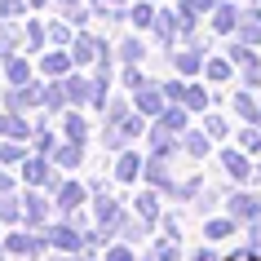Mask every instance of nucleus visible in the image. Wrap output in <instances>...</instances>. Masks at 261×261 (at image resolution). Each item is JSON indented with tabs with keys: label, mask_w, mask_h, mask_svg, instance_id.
<instances>
[{
	"label": "nucleus",
	"mask_w": 261,
	"mask_h": 261,
	"mask_svg": "<svg viewBox=\"0 0 261 261\" xmlns=\"http://www.w3.org/2000/svg\"><path fill=\"white\" fill-rule=\"evenodd\" d=\"M138 93V111L142 115H151V120H160L168 111V93H164V84H142V89H133Z\"/></svg>",
	"instance_id": "nucleus-2"
},
{
	"label": "nucleus",
	"mask_w": 261,
	"mask_h": 261,
	"mask_svg": "<svg viewBox=\"0 0 261 261\" xmlns=\"http://www.w3.org/2000/svg\"><path fill=\"white\" fill-rule=\"evenodd\" d=\"M97 5H111V9H124L128 0H97Z\"/></svg>",
	"instance_id": "nucleus-50"
},
{
	"label": "nucleus",
	"mask_w": 261,
	"mask_h": 261,
	"mask_svg": "<svg viewBox=\"0 0 261 261\" xmlns=\"http://www.w3.org/2000/svg\"><path fill=\"white\" fill-rule=\"evenodd\" d=\"M142 168H146V164H142L133 151H120V160H115V181H133Z\"/></svg>",
	"instance_id": "nucleus-16"
},
{
	"label": "nucleus",
	"mask_w": 261,
	"mask_h": 261,
	"mask_svg": "<svg viewBox=\"0 0 261 261\" xmlns=\"http://www.w3.org/2000/svg\"><path fill=\"white\" fill-rule=\"evenodd\" d=\"M22 9H27V0H0V14H5V18L22 14Z\"/></svg>",
	"instance_id": "nucleus-44"
},
{
	"label": "nucleus",
	"mask_w": 261,
	"mask_h": 261,
	"mask_svg": "<svg viewBox=\"0 0 261 261\" xmlns=\"http://www.w3.org/2000/svg\"><path fill=\"white\" fill-rule=\"evenodd\" d=\"M84 160V142H67V146H58L54 151V164L58 168H75Z\"/></svg>",
	"instance_id": "nucleus-18"
},
{
	"label": "nucleus",
	"mask_w": 261,
	"mask_h": 261,
	"mask_svg": "<svg viewBox=\"0 0 261 261\" xmlns=\"http://www.w3.org/2000/svg\"><path fill=\"white\" fill-rule=\"evenodd\" d=\"M67 102H71V97H67V80H62V84H44V111H62V107H67Z\"/></svg>",
	"instance_id": "nucleus-20"
},
{
	"label": "nucleus",
	"mask_w": 261,
	"mask_h": 261,
	"mask_svg": "<svg viewBox=\"0 0 261 261\" xmlns=\"http://www.w3.org/2000/svg\"><path fill=\"white\" fill-rule=\"evenodd\" d=\"M128 22H133V27H155V9L151 5H133V9H128Z\"/></svg>",
	"instance_id": "nucleus-33"
},
{
	"label": "nucleus",
	"mask_w": 261,
	"mask_h": 261,
	"mask_svg": "<svg viewBox=\"0 0 261 261\" xmlns=\"http://www.w3.org/2000/svg\"><path fill=\"white\" fill-rule=\"evenodd\" d=\"M181 252H177V244H160V252H155V261H177Z\"/></svg>",
	"instance_id": "nucleus-46"
},
{
	"label": "nucleus",
	"mask_w": 261,
	"mask_h": 261,
	"mask_svg": "<svg viewBox=\"0 0 261 261\" xmlns=\"http://www.w3.org/2000/svg\"><path fill=\"white\" fill-rule=\"evenodd\" d=\"M230 217H234V221L261 217V199H257V195H230Z\"/></svg>",
	"instance_id": "nucleus-12"
},
{
	"label": "nucleus",
	"mask_w": 261,
	"mask_h": 261,
	"mask_svg": "<svg viewBox=\"0 0 261 261\" xmlns=\"http://www.w3.org/2000/svg\"><path fill=\"white\" fill-rule=\"evenodd\" d=\"M230 230H234V217H221V221H208V226H204L208 239H226Z\"/></svg>",
	"instance_id": "nucleus-37"
},
{
	"label": "nucleus",
	"mask_w": 261,
	"mask_h": 261,
	"mask_svg": "<svg viewBox=\"0 0 261 261\" xmlns=\"http://www.w3.org/2000/svg\"><path fill=\"white\" fill-rule=\"evenodd\" d=\"M177 146H181V142H173V128L160 120V124L151 128V151H155V155H173Z\"/></svg>",
	"instance_id": "nucleus-14"
},
{
	"label": "nucleus",
	"mask_w": 261,
	"mask_h": 261,
	"mask_svg": "<svg viewBox=\"0 0 261 261\" xmlns=\"http://www.w3.org/2000/svg\"><path fill=\"white\" fill-rule=\"evenodd\" d=\"M173 62H177L181 75H199V71H204V58H199V49H186V54H177Z\"/></svg>",
	"instance_id": "nucleus-27"
},
{
	"label": "nucleus",
	"mask_w": 261,
	"mask_h": 261,
	"mask_svg": "<svg viewBox=\"0 0 261 261\" xmlns=\"http://www.w3.org/2000/svg\"><path fill=\"white\" fill-rule=\"evenodd\" d=\"M181 107H191V111H208V89H199V84H186V97H181Z\"/></svg>",
	"instance_id": "nucleus-31"
},
{
	"label": "nucleus",
	"mask_w": 261,
	"mask_h": 261,
	"mask_svg": "<svg viewBox=\"0 0 261 261\" xmlns=\"http://www.w3.org/2000/svg\"><path fill=\"white\" fill-rule=\"evenodd\" d=\"M186 115H191V107H181V102H173V107H168L164 115H160V120H164L168 128H173V133H186Z\"/></svg>",
	"instance_id": "nucleus-26"
},
{
	"label": "nucleus",
	"mask_w": 261,
	"mask_h": 261,
	"mask_svg": "<svg viewBox=\"0 0 261 261\" xmlns=\"http://www.w3.org/2000/svg\"><path fill=\"white\" fill-rule=\"evenodd\" d=\"M18 44H27V40H18V31H9V27L0 31V58H9V54L18 49Z\"/></svg>",
	"instance_id": "nucleus-41"
},
{
	"label": "nucleus",
	"mask_w": 261,
	"mask_h": 261,
	"mask_svg": "<svg viewBox=\"0 0 261 261\" xmlns=\"http://www.w3.org/2000/svg\"><path fill=\"white\" fill-rule=\"evenodd\" d=\"M204 133H208L213 142H221L226 133H230V124H226V115H208V120H204Z\"/></svg>",
	"instance_id": "nucleus-34"
},
{
	"label": "nucleus",
	"mask_w": 261,
	"mask_h": 261,
	"mask_svg": "<svg viewBox=\"0 0 261 261\" xmlns=\"http://www.w3.org/2000/svg\"><path fill=\"white\" fill-rule=\"evenodd\" d=\"M107 261H133V252H128V248H111Z\"/></svg>",
	"instance_id": "nucleus-47"
},
{
	"label": "nucleus",
	"mask_w": 261,
	"mask_h": 261,
	"mask_svg": "<svg viewBox=\"0 0 261 261\" xmlns=\"http://www.w3.org/2000/svg\"><path fill=\"white\" fill-rule=\"evenodd\" d=\"M58 5H80V0H58Z\"/></svg>",
	"instance_id": "nucleus-54"
},
{
	"label": "nucleus",
	"mask_w": 261,
	"mask_h": 261,
	"mask_svg": "<svg viewBox=\"0 0 261 261\" xmlns=\"http://www.w3.org/2000/svg\"><path fill=\"white\" fill-rule=\"evenodd\" d=\"M204 71H208V80H217V84H221V80H230V62H226V58H208V67H204Z\"/></svg>",
	"instance_id": "nucleus-36"
},
{
	"label": "nucleus",
	"mask_w": 261,
	"mask_h": 261,
	"mask_svg": "<svg viewBox=\"0 0 261 261\" xmlns=\"http://www.w3.org/2000/svg\"><path fill=\"white\" fill-rule=\"evenodd\" d=\"M221 168H226L234 181L252 177V164H248V151H244V146H239V151H221Z\"/></svg>",
	"instance_id": "nucleus-11"
},
{
	"label": "nucleus",
	"mask_w": 261,
	"mask_h": 261,
	"mask_svg": "<svg viewBox=\"0 0 261 261\" xmlns=\"http://www.w3.org/2000/svg\"><path fill=\"white\" fill-rule=\"evenodd\" d=\"M234 111H239L248 124H261V102L252 93H239V97H234Z\"/></svg>",
	"instance_id": "nucleus-23"
},
{
	"label": "nucleus",
	"mask_w": 261,
	"mask_h": 261,
	"mask_svg": "<svg viewBox=\"0 0 261 261\" xmlns=\"http://www.w3.org/2000/svg\"><path fill=\"white\" fill-rule=\"evenodd\" d=\"M27 5H31V9H44V5H49V0H27Z\"/></svg>",
	"instance_id": "nucleus-52"
},
{
	"label": "nucleus",
	"mask_w": 261,
	"mask_h": 261,
	"mask_svg": "<svg viewBox=\"0 0 261 261\" xmlns=\"http://www.w3.org/2000/svg\"><path fill=\"white\" fill-rule=\"evenodd\" d=\"M239 146H244L248 155H252V151H261V124H248L244 133H239Z\"/></svg>",
	"instance_id": "nucleus-35"
},
{
	"label": "nucleus",
	"mask_w": 261,
	"mask_h": 261,
	"mask_svg": "<svg viewBox=\"0 0 261 261\" xmlns=\"http://www.w3.org/2000/svg\"><path fill=\"white\" fill-rule=\"evenodd\" d=\"M58 164H49V155H36V160H22V177L31 181V186H44V191H54L58 195V173H54Z\"/></svg>",
	"instance_id": "nucleus-1"
},
{
	"label": "nucleus",
	"mask_w": 261,
	"mask_h": 261,
	"mask_svg": "<svg viewBox=\"0 0 261 261\" xmlns=\"http://www.w3.org/2000/svg\"><path fill=\"white\" fill-rule=\"evenodd\" d=\"M31 107H44V89H36V84H14L5 93V111H31Z\"/></svg>",
	"instance_id": "nucleus-3"
},
{
	"label": "nucleus",
	"mask_w": 261,
	"mask_h": 261,
	"mask_svg": "<svg viewBox=\"0 0 261 261\" xmlns=\"http://www.w3.org/2000/svg\"><path fill=\"white\" fill-rule=\"evenodd\" d=\"M120 226H124V217H120V208H115V199L97 195V230H102V234H115Z\"/></svg>",
	"instance_id": "nucleus-9"
},
{
	"label": "nucleus",
	"mask_w": 261,
	"mask_h": 261,
	"mask_svg": "<svg viewBox=\"0 0 261 261\" xmlns=\"http://www.w3.org/2000/svg\"><path fill=\"white\" fill-rule=\"evenodd\" d=\"M22 142L18 138H0V164H22Z\"/></svg>",
	"instance_id": "nucleus-29"
},
{
	"label": "nucleus",
	"mask_w": 261,
	"mask_h": 261,
	"mask_svg": "<svg viewBox=\"0 0 261 261\" xmlns=\"http://www.w3.org/2000/svg\"><path fill=\"white\" fill-rule=\"evenodd\" d=\"M5 80L9 84H31V67L22 58H9V62H5Z\"/></svg>",
	"instance_id": "nucleus-28"
},
{
	"label": "nucleus",
	"mask_w": 261,
	"mask_h": 261,
	"mask_svg": "<svg viewBox=\"0 0 261 261\" xmlns=\"http://www.w3.org/2000/svg\"><path fill=\"white\" fill-rule=\"evenodd\" d=\"M146 181H151V186H160V191H177L173 168H168V155H151V160H146Z\"/></svg>",
	"instance_id": "nucleus-6"
},
{
	"label": "nucleus",
	"mask_w": 261,
	"mask_h": 261,
	"mask_svg": "<svg viewBox=\"0 0 261 261\" xmlns=\"http://www.w3.org/2000/svg\"><path fill=\"white\" fill-rule=\"evenodd\" d=\"M62 133H67V142H84L89 138V124H84L80 115H67V120H62Z\"/></svg>",
	"instance_id": "nucleus-32"
},
{
	"label": "nucleus",
	"mask_w": 261,
	"mask_h": 261,
	"mask_svg": "<svg viewBox=\"0 0 261 261\" xmlns=\"http://www.w3.org/2000/svg\"><path fill=\"white\" fill-rule=\"evenodd\" d=\"M221 0H181V9H195V14H213Z\"/></svg>",
	"instance_id": "nucleus-42"
},
{
	"label": "nucleus",
	"mask_w": 261,
	"mask_h": 261,
	"mask_svg": "<svg viewBox=\"0 0 261 261\" xmlns=\"http://www.w3.org/2000/svg\"><path fill=\"white\" fill-rule=\"evenodd\" d=\"M22 204H27V221L36 226V230H40V226H44V217H49V204H44V195H27Z\"/></svg>",
	"instance_id": "nucleus-21"
},
{
	"label": "nucleus",
	"mask_w": 261,
	"mask_h": 261,
	"mask_svg": "<svg viewBox=\"0 0 261 261\" xmlns=\"http://www.w3.org/2000/svg\"><path fill=\"white\" fill-rule=\"evenodd\" d=\"M71 67H75V58L62 54V49H54V54H44V58H40V75H49V80H67Z\"/></svg>",
	"instance_id": "nucleus-7"
},
{
	"label": "nucleus",
	"mask_w": 261,
	"mask_h": 261,
	"mask_svg": "<svg viewBox=\"0 0 261 261\" xmlns=\"http://www.w3.org/2000/svg\"><path fill=\"white\" fill-rule=\"evenodd\" d=\"M230 261H257V257H252V252H234Z\"/></svg>",
	"instance_id": "nucleus-51"
},
{
	"label": "nucleus",
	"mask_w": 261,
	"mask_h": 261,
	"mask_svg": "<svg viewBox=\"0 0 261 261\" xmlns=\"http://www.w3.org/2000/svg\"><path fill=\"white\" fill-rule=\"evenodd\" d=\"M133 204H138V217L142 221H155V217H160V195H155V191H142Z\"/></svg>",
	"instance_id": "nucleus-22"
},
{
	"label": "nucleus",
	"mask_w": 261,
	"mask_h": 261,
	"mask_svg": "<svg viewBox=\"0 0 261 261\" xmlns=\"http://www.w3.org/2000/svg\"><path fill=\"white\" fill-rule=\"evenodd\" d=\"M181 151L191 155V160H204L208 155V133H191V128H186V133H181Z\"/></svg>",
	"instance_id": "nucleus-19"
},
{
	"label": "nucleus",
	"mask_w": 261,
	"mask_h": 261,
	"mask_svg": "<svg viewBox=\"0 0 261 261\" xmlns=\"http://www.w3.org/2000/svg\"><path fill=\"white\" fill-rule=\"evenodd\" d=\"M44 234H27V230H14V234H5V248L14 252V257H36V252H44Z\"/></svg>",
	"instance_id": "nucleus-5"
},
{
	"label": "nucleus",
	"mask_w": 261,
	"mask_h": 261,
	"mask_svg": "<svg viewBox=\"0 0 261 261\" xmlns=\"http://www.w3.org/2000/svg\"><path fill=\"white\" fill-rule=\"evenodd\" d=\"M199 261H217V257H213V252H204V257H199Z\"/></svg>",
	"instance_id": "nucleus-53"
},
{
	"label": "nucleus",
	"mask_w": 261,
	"mask_h": 261,
	"mask_svg": "<svg viewBox=\"0 0 261 261\" xmlns=\"http://www.w3.org/2000/svg\"><path fill=\"white\" fill-rule=\"evenodd\" d=\"M234 27H239V14H234L230 5H217L213 9V36H230Z\"/></svg>",
	"instance_id": "nucleus-15"
},
{
	"label": "nucleus",
	"mask_w": 261,
	"mask_h": 261,
	"mask_svg": "<svg viewBox=\"0 0 261 261\" xmlns=\"http://www.w3.org/2000/svg\"><path fill=\"white\" fill-rule=\"evenodd\" d=\"M239 36H244V44H261V9L239 18Z\"/></svg>",
	"instance_id": "nucleus-25"
},
{
	"label": "nucleus",
	"mask_w": 261,
	"mask_h": 261,
	"mask_svg": "<svg viewBox=\"0 0 261 261\" xmlns=\"http://www.w3.org/2000/svg\"><path fill=\"white\" fill-rule=\"evenodd\" d=\"M44 239H49V244L54 248H62V252H80L84 248V234H80V226H44Z\"/></svg>",
	"instance_id": "nucleus-4"
},
{
	"label": "nucleus",
	"mask_w": 261,
	"mask_h": 261,
	"mask_svg": "<svg viewBox=\"0 0 261 261\" xmlns=\"http://www.w3.org/2000/svg\"><path fill=\"white\" fill-rule=\"evenodd\" d=\"M49 40L54 44H71L75 36H71V22H49Z\"/></svg>",
	"instance_id": "nucleus-40"
},
{
	"label": "nucleus",
	"mask_w": 261,
	"mask_h": 261,
	"mask_svg": "<svg viewBox=\"0 0 261 261\" xmlns=\"http://www.w3.org/2000/svg\"><path fill=\"white\" fill-rule=\"evenodd\" d=\"M0 195H14V177L9 173H0Z\"/></svg>",
	"instance_id": "nucleus-49"
},
{
	"label": "nucleus",
	"mask_w": 261,
	"mask_h": 261,
	"mask_svg": "<svg viewBox=\"0 0 261 261\" xmlns=\"http://www.w3.org/2000/svg\"><path fill=\"white\" fill-rule=\"evenodd\" d=\"M142 84H146V80H142V71H138V67L124 71V89H142Z\"/></svg>",
	"instance_id": "nucleus-45"
},
{
	"label": "nucleus",
	"mask_w": 261,
	"mask_h": 261,
	"mask_svg": "<svg viewBox=\"0 0 261 261\" xmlns=\"http://www.w3.org/2000/svg\"><path fill=\"white\" fill-rule=\"evenodd\" d=\"M181 31V14H155V40L160 44H173Z\"/></svg>",
	"instance_id": "nucleus-13"
},
{
	"label": "nucleus",
	"mask_w": 261,
	"mask_h": 261,
	"mask_svg": "<svg viewBox=\"0 0 261 261\" xmlns=\"http://www.w3.org/2000/svg\"><path fill=\"white\" fill-rule=\"evenodd\" d=\"M102 49H107V44L93 40V36H75V40H71V58H75V67H89V62H97V58H102Z\"/></svg>",
	"instance_id": "nucleus-8"
},
{
	"label": "nucleus",
	"mask_w": 261,
	"mask_h": 261,
	"mask_svg": "<svg viewBox=\"0 0 261 261\" xmlns=\"http://www.w3.org/2000/svg\"><path fill=\"white\" fill-rule=\"evenodd\" d=\"M54 199H58V208H62V213H71V208H84V199H89V191H84L80 181H62Z\"/></svg>",
	"instance_id": "nucleus-10"
},
{
	"label": "nucleus",
	"mask_w": 261,
	"mask_h": 261,
	"mask_svg": "<svg viewBox=\"0 0 261 261\" xmlns=\"http://www.w3.org/2000/svg\"><path fill=\"white\" fill-rule=\"evenodd\" d=\"M124 115H133V111H128V102H124V97H115V102H107V124H120Z\"/></svg>",
	"instance_id": "nucleus-39"
},
{
	"label": "nucleus",
	"mask_w": 261,
	"mask_h": 261,
	"mask_svg": "<svg viewBox=\"0 0 261 261\" xmlns=\"http://www.w3.org/2000/svg\"><path fill=\"white\" fill-rule=\"evenodd\" d=\"M164 93H168V102H181V97H186V80H168Z\"/></svg>",
	"instance_id": "nucleus-43"
},
{
	"label": "nucleus",
	"mask_w": 261,
	"mask_h": 261,
	"mask_svg": "<svg viewBox=\"0 0 261 261\" xmlns=\"http://www.w3.org/2000/svg\"><path fill=\"white\" fill-rule=\"evenodd\" d=\"M248 234H252V248H261V217H252V230Z\"/></svg>",
	"instance_id": "nucleus-48"
},
{
	"label": "nucleus",
	"mask_w": 261,
	"mask_h": 261,
	"mask_svg": "<svg viewBox=\"0 0 261 261\" xmlns=\"http://www.w3.org/2000/svg\"><path fill=\"white\" fill-rule=\"evenodd\" d=\"M115 58H124L128 67H138L142 62V40H120L115 44Z\"/></svg>",
	"instance_id": "nucleus-30"
},
{
	"label": "nucleus",
	"mask_w": 261,
	"mask_h": 261,
	"mask_svg": "<svg viewBox=\"0 0 261 261\" xmlns=\"http://www.w3.org/2000/svg\"><path fill=\"white\" fill-rule=\"evenodd\" d=\"M36 151H40V155H54L58 151V138L49 133V128H36Z\"/></svg>",
	"instance_id": "nucleus-38"
},
{
	"label": "nucleus",
	"mask_w": 261,
	"mask_h": 261,
	"mask_svg": "<svg viewBox=\"0 0 261 261\" xmlns=\"http://www.w3.org/2000/svg\"><path fill=\"white\" fill-rule=\"evenodd\" d=\"M67 97L71 102H93V80H84V75H67Z\"/></svg>",
	"instance_id": "nucleus-17"
},
{
	"label": "nucleus",
	"mask_w": 261,
	"mask_h": 261,
	"mask_svg": "<svg viewBox=\"0 0 261 261\" xmlns=\"http://www.w3.org/2000/svg\"><path fill=\"white\" fill-rule=\"evenodd\" d=\"M22 217H27V204L14 195H0V221H22Z\"/></svg>",
	"instance_id": "nucleus-24"
}]
</instances>
